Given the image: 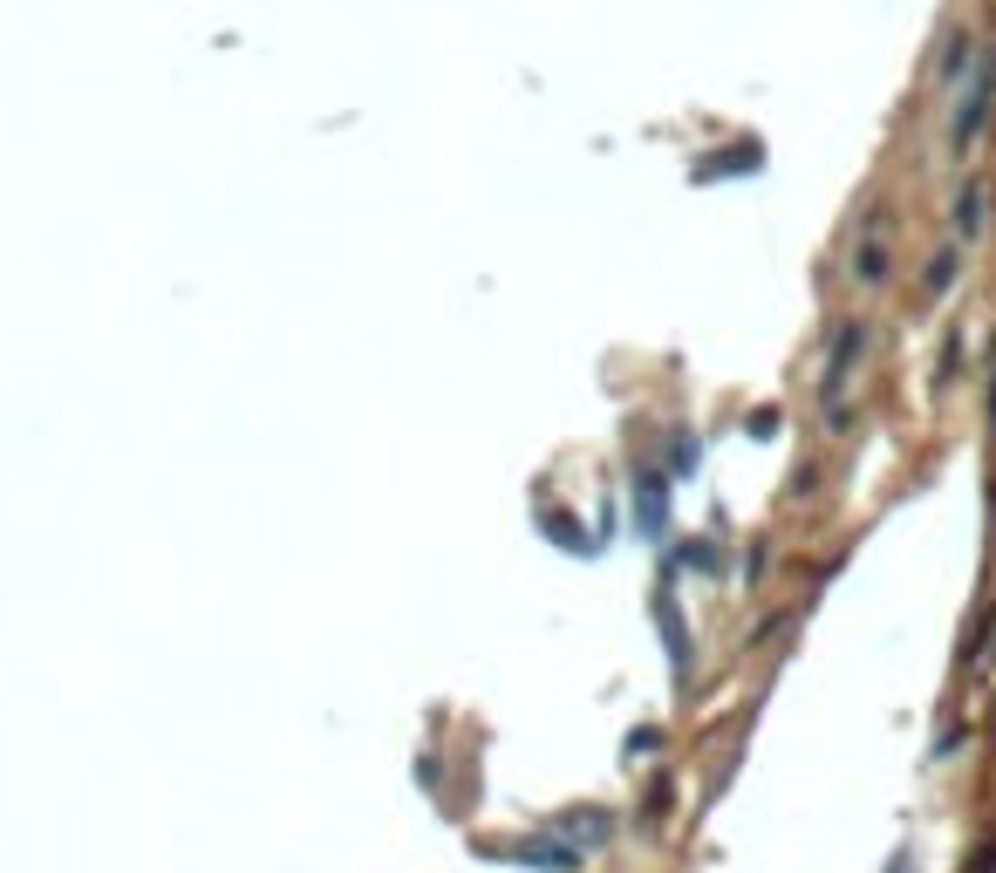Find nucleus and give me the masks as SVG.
<instances>
[{"label": "nucleus", "mask_w": 996, "mask_h": 873, "mask_svg": "<svg viewBox=\"0 0 996 873\" xmlns=\"http://www.w3.org/2000/svg\"><path fill=\"white\" fill-rule=\"evenodd\" d=\"M655 744H662V730H635V737H628V758H642V751H655Z\"/></svg>", "instance_id": "obj_3"}, {"label": "nucleus", "mask_w": 996, "mask_h": 873, "mask_svg": "<svg viewBox=\"0 0 996 873\" xmlns=\"http://www.w3.org/2000/svg\"><path fill=\"white\" fill-rule=\"evenodd\" d=\"M887 873H915V860H908V853H901V860H894V867H887Z\"/></svg>", "instance_id": "obj_5"}, {"label": "nucleus", "mask_w": 996, "mask_h": 873, "mask_svg": "<svg viewBox=\"0 0 996 873\" xmlns=\"http://www.w3.org/2000/svg\"><path fill=\"white\" fill-rule=\"evenodd\" d=\"M976 873H996V846L990 853H976Z\"/></svg>", "instance_id": "obj_4"}, {"label": "nucleus", "mask_w": 996, "mask_h": 873, "mask_svg": "<svg viewBox=\"0 0 996 873\" xmlns=\"http://www.w3.org/2000/svg\"><path fill=\"white\" fill-rule=\"evenodd\" d=\"M553 833L567 839V846H601V839H614V819L608 812H601V805H574V812H560V819H553Z\"/></svg>", "instance_id": "obj_2"}, {"label": "nucleus", "mask_w": 996, "mask_h": 873, "mask_svg": "<svg viewBox=\"0 0 996 873\" xmlns=\"http://www.w3.org/2000/svg\"><path fill=\"white\" fill-rule=\"evenodd\" d=\"M512 860H519V867H533V873H574V867H580V853H574L560 833L519 839V846H512Z\"/></svg>", "instance_id": "obj_1"}]
</instances>
